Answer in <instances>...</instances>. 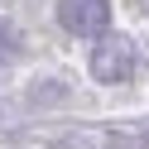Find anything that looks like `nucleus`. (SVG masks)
Returning <instances> with one entry per match:
<instances>
[{"mask_svg": "<svg viewBox=\"0 0 149 149\" xmlns=\"http://www.w3.org/2000/svg\"><path fill=\"white\" fill-rule=\"evenodd\" d=\"M139 72V48L135 39H125V34H101L96 48H91V77L96 82H125Z\"/></svg>", "mask_w": 149, "mask_h": 149, "instance_id": "f257e3e1", "label": "nucleus"}, {"mask_svg": "<svg viewBox=\"0 0 149 149\" xmlns=\"http://www.w3.org/2000/svg\"><path fill=\"white\" fill-rule=\"evenodd\" d=\"M58 24L77 39H91V34H106L111 24V0H58Z\"/></svg>", "mask_w": 149, "mask_h": 149, "instance_id": "f03ea898", "label": "nucleus"}, {"mask_svg": "<svg viewBox=\"0 0 149 149\" xmlns=\"http://www.w3.org/2000/svg\"><path fill=\"white\" fill-rule=\"evenodd\" d=\"M15 53H19V43L10 39V29H0V58H15Z\"/></svg>", "mask_w": 149, "mask_h": 149, "instance_id": "7ed1b4c3", "label": "nucleus"}]
</instances>
